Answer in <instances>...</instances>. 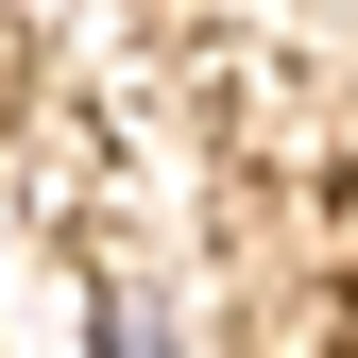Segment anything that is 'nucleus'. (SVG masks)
<instances>
[]
</instances>
